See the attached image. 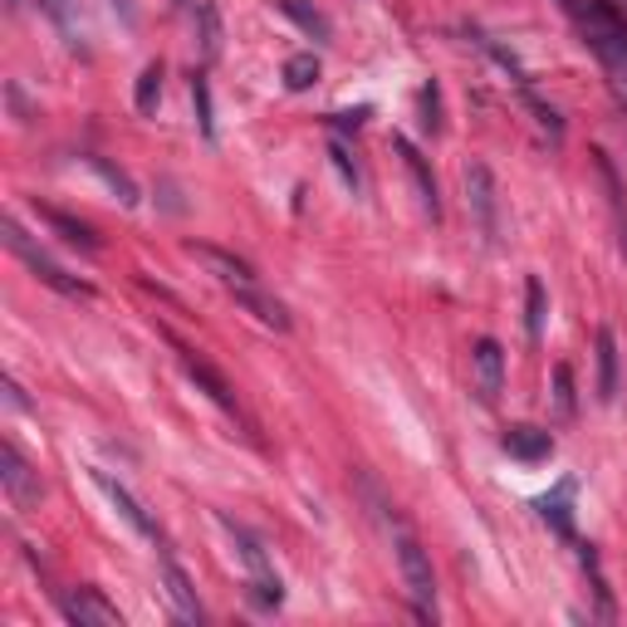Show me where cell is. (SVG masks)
Instances as JSON below:
<instances>
[{"mask_svg":"<svg viewBox=\"0 0 627 627\" xmlns=\"http://www.w3.org/2000/svg\"><path fill=\"white\" fill-rule=\"evenodd\" d=\"M559 5L579 25L583 45L598 55V65L618 83H627V25L618 20V10L608 0H559Z\"/></svg>","mask_w":627,"mask_h":627,"instance_id":"6da1fadb","label":"cell"},{"mask_svg":"<svg viewBox=\"0 0 627 627\" xmlns=\"http://www.w3.org/2000/svg\"><path fill=\"white\" fill-rule=\"evenodd\" d=\"M5 246L15 250V255L25 260V265L35 270V275L45 280L49 289H59V295H69V299H93V285H89V280H79V275H69V270H59L55 260H49L45 250L35 246V240H30L25 231H20V221H15V216H5Z\"/></svg>","mask_w":627,"mask_h":627,"instance_id":"7a4b0ae2","label":"cell"},{"mask_svg":"<svg viewBox=\"0 0 627 627\" xmlns=\"http://www.w3.org/2000/svg\"><path fill=\"white\" fill-rule=\"evenodd\" d=\"M221 525H226V535L236 539V554H240V563H246V573H250V598H255L260 608H275V603L285 598V589H280V573L270 569L260 539H250L240 525H231V520H221Z\"/></svg>","mask_w":627,"mask_h":627,"instance_id":"3957f363","label":"cell"},{"mask_svg":"<svg viewBox=\"0 0 627 627\" xmlns=\"http://www.w3.org/2000/svg\"><path fill=\"white\" fill-rule=\"evenodd\" d=\"M397 563H402V579H407V593H412V603L422 613L436 608V579H432V559H426V549L417 545L412 529H397Z\"/></svg>","mask_w":627,"mask_h":627,"instance_id":"277c9868","label":"cell"},{"mask_svg":"<svg viewBox=\"0 0 627 627\" xmlns=\"http://www.w3.org/2000/svg\"><path fill=\"white\" fill-rule=\"evenodd\" d=\"M466 206H470V216H476L486 246H500V196H495V176H490L486 162L466 167Z\"/></svg>","mask_w":627,"mask_h":627,"instance_id":"5b68a950","label":"cell"},{"mask_svg":"<svg viewBox=\"0 0 627 627\" xmlns=\"http://www.w3.org/2000/svg\"><path fill=\"white\" fill-rule=\"evenodd\" d=\"M0 480H5V495H10V505L15 510L39 505V470L30 466L10 442L0 446Z\"/></svg>","mask_w":627,"mask_h":627,"instance_id":"8992f818","label":"cell"},{"mask_svg":"<svg viewBox=\"0 0 627 627\" xmlns=\"http://www.w3.org/2000/svg\"><path fill=\"white\" fill-rule=\"evenodd\" d=\"M59 603H65V618L79 623V627H123V613L113 608L99 589H75V593H65Z\"/></svg>","mask_w":627,"mask_h":627,"instance_id":"52a82bcc","label":"cell"},{"mask_svg":"<svg viewBox=\"0 0 627 627\" xmlns=\"http://www.w3.org/2000/svg\"><path fill=\"white\" fill-rule=\"evenodd\" d=\"M470 373H476V392H480V402H495L500 388H505V353H500V343L495 339H480L476 343V353H470Z\"/></svg>","mask_w":627,"mask_h":627,"instance_id":"ba28073f","label":"cell"},{"mask_svg":"<svg viewBox=\"0 0 627 627\" xmlns=\"http://www.w3.org/2000/svg\"><path fill=\"white\" fill-rule=\"evenodd\" d=\"M176 358H182V368H186V378L196 383V388H202L206 397H212L216 407H221V412H240L236 407V392H231V383L221 378V373L212 368V363L202 358V353H192V349H182V343H176Z\"/></svg>","mask_w":627,"mask_h":627,"instance_id":"9c48e42d","label":"cell"},{"mask_svg":"<svg viewBox=\"0 0 627 627\" xmlns=\"http://www.w3.org/2000/svg\"><path fill=\"white\" fill-rule=\"evenodd\" d=\"M186 255L196 260V265H206L212 270L216 280H221V285H255V270L246 265V260H236L231 250H216V246H202V240H192V246H186Z\"/></svg>","mask_w":627,"mask_h":627,"instance_id":"30bf717a","label":"cell"},{"mask_svg":"<svg viewBox=\"0 0 627 627\" xmlns=\"http://www.w3.org/2000/svg\"><path fill=\"white\" fill-rule=\"evenodd\" d=\"M157 579H162V593H167V603H172V613L182 623H202V603H196V589H192V579H186L182 569H176L172 559H162V569H157Z\"/></svg>","mask_w":627,"mask_h":627,"instance_id":"8fae6325","label":"cell"},{"mask_svg":"<svg viewBox=\"0 0 627 627\" xmlns=\"http://www.w3.org/2000/svg\"><path fill=\"white\" fill-rule=\"evenodd\" d=\"M93 480H99V490H103V495H109V500H113V510H118V515H123V520H128V525H133V529H138V535H142V539H162V535H157V525H152V515H148V510H142V505H138V500H133V495H128V490H123V486H118V480H113V476H109V470H93Z\"/></svg>","mask_w":627,"mask_h":627,"instance_id":"7c38bea8","label":"cell"},{"mask_svg":"<svg viewBox=\"0 0 627 627\" xmlns=\"http://www.w3.org/2000/svg\"><path fill=\"white\" fill-rule=\"evenodd\" d=\"M231 295H236V305L246 309L250 319H260L265 329H275V333H289V309L280 305V299H270L265 289H255V285H236Z\"/></svg>","mask_w":627,"mask_h":627,"instance_id":"4fadbf2b","label":"cell"},{"mask_svg":"<svg viewBox=\"0 0 627 627\" xmlns=\"http://www.w3.org/2000/svg\"><path fill=\"white\" fill-rule=\"evenodd\" d=\"M392 152L407 162V172H412V182H417V202H422V212L436 221V216H442V202H436V182H432V172H426V157L407 138H392Z\"/></svg>","mask_w":627,"mask_h":627,"instance_id":"5bb4252c","label":"cell"},{"mask_svg":"<svg viewBox=\"0 0 627 627\" xmlns=\"http://www.w3.org/2000/svg\"><path fill=\"white\" fill-rule=\"evenodd\" d=\"M500 446H505L515 461H545L554 452V436L539 432V426H510V432L500 436Z\"/></svg>","mask_w":627,"mask_h":627,"instance_id":"9a60e30c","label":"cell"},{"mask_svg":"<svg viewBox=\"0 0 627 627\" xmlns=\"http://www.w3.org/2000/svg\"><path fill=\"white\" fill-rule=\"evenodd\" d=\"M353 486H358L363 505L373 510V520H378L383 529H392V535H397V529H402V515H397V505H392L388 495H383V486H378V480H373L368 470H353Z\"/></svg>","mask_w":627,"mask_h":627,"instance_id":"2e32d148","label":"cell"},{"mask_svg":"<svg viewBox=\"0 0 627 627\" xmlns=\"http://www.w3.org/2000/svg\"><path fill=\"white\" fill-rule=\"evenodd\" d=\"M618 397V339L613 329H598V402Z\"/></svg>","mask_w":627,"mask_h":627,"instance_id":"e0dca14e","label":"cell"},{"mask_svg":"<svg viewBox=\"0 0 627 627\" xmlns=\"http://www.w3.org/2000/svg\"><path fill=\"white\" fill-rule=\"evenodd\" d=\"M569 495H573V480H559V486H554L549 495L539 500V515H545V520H549L554 529H559L563 539L573 535V510H569Z\"/></svg>","mask_w":627,"mask_h":627,"instance_id":"ac0fdd59","label":"cell"},{"mask_svg":"<svg viewBox=\"0 0 627 627\" xmlns=\"http://www.w3.org/2000/svg\"><path fill=\"white\" fill-rule=\"evenodd\" d=\"M35 212H39V221H49V226H55V231L65 236L69 246H79V250H99V236H93L83 221H75V216L55 212V206H35Z\"/></svg>","mask_w":627,"mask_h":627,"instance_id":"d6986e66","label":"cell"},{"mask_svg":"<svg viewBox=\"0 0 627 627\" xmlns=\"http://www.w3.org/2000/svg\"><path fill=\"white\" fill-rule=\"evenodd\" d=\"M280 10H285L299 30H309L314 39H329V15H323V10H314L309 0H280Z\"/></svg>","mask_w":627,"mask_h":627,"instance_id":"ffe728a7","label":"cell"},{"mask_svg":"<svg viewBox=\"0 0 627 627\" xmlns=\"http://www.w3.org/2000/svg\"><path fill=\"white\" fill-rule=\"evenodd\" d=\"M89 167L103 176V186H109V192L118 196L123 206H133V202H138V186L128 182V172H118V167H109V162H103V157H89Z\"/></svg>","mask_w":627,"mask_h":627,"instance_id":"44dd1931","label":"cell"},{"mask_svg":"<svg viewBox=\"0 0 627 627\" xmlns=\"http://www.w3.org/2000/svg\"><path fill=\"white\" fill-rule=\"evenodd\" d=\"M525 309H529V339H545V314H549V305H545V285H539V275H529L525 280Z\"/></svg>","mask_w":627,"mask_h":627,"instance_id":"7402d4cb","label":"cell"},{"mask_svg":"<svg viewBox=\"0 0 627 627\" xmlns=\"http://www.w3.org/2000/svg\"><path fill=\"white\" fill-rule=\"evenodd\" d=\"M196 20H202V59H216V55H221V20H216L212 0L196 5Z\"/></svg>","mask_w":627,"mask_h":627,"instance_id":"603a6c76","label":"cell"},{"mask_svg":"<svg viewBox=\"0 0 627 627\" xmlns=\"http://www.w3.org/2000/svg\"><path fill=\"white\" fill-rule=\"evenodd\" d=\"M554 412H559L563 422H569V417L579 412V402H573V373L563 368V363L554 368Z\"/></svg>","mask_w":627,"mask_h":627,"instance_id":"cb8c5ba5","label":"cell"},{"mask_svg":"<svg viewBox=\"0 0 627 627\" xmlns=\"http://www.w3.org/2000/svg\"><path fill=\"white\" fill-rule=\"evenodd\" d=\"M314 79H319V59H314V55H289V65H285V83H289V89H309V83Z\"/></svg>","mask_w":627,"mask_h":627,"instance_id":"d4e9b609","label":"cell"},{"mask_svg":"<svg viewBox=\"0 0 627 627\" xmlns=\"http://www.w3.org/2000/svg\"><path fill=\"white\" fill-rule=\"evenodd\" d=\"M157 99H162V65H148V69L138 75V109L152 113Z\"/></svg>","mask_w":627,"mask_h":627,"instance_id":"484cf974","label":"cell"},{"mask_svg":"<svg viewBox=\"0 0 627 627\" xmlns=\"http://www.w3.org/2000/svg\"><path fill=\"white\" fill-rule=\"evenodd\" d=\"M329 157H333V167H339V176H343V182H349L353 192H358V186H363V172H358V162H353L349 142H339V138H333V142H329Z\"/></svg>","mask_w":627,"mask_h":627,"instance_id":"4316f807","label":"cell"},{"mask_svg":"<svg viewBox=\"0 0 627 627\" xmlns=\"http://www.w3.org/2000/svg\"><path fill=\"white\" fill-rule=\"evenodd\" d=\"M192 99H196V118H202V133L216 138V123H212V93H206V79H192Z\"/></svg>","mask_w":627,"mask_h":627,"instance_id":"83f0119b","label":"cell"},{"mask_svg":"<svg viewBox=\"0 0 627 627\" xmlns=\"http://www.w3.org/2000/svg\"><path fill=\"white\" fill-rule=\"evenodd\" d=\"M422 128L426 133L442 128V93H436V83H426L422 89Z\"/></svg>","mask_w":627,"mask_h":627,"instance_id":"f1b7e54d","label":"cell"},{"mask_svg":"<svg viewBox=\"0 0 627 627\" xmlns=\"http://www.w3.org/2000/svg\"><path fill=\"white\" fill-rule=\"evenodd\" d=\"M368 118V109H353V113H329L333 128H358V123Z\"/></svg>","mask_w":627,"mask_h":627,"instance_id":"f546056e","label":"cell"},{"mask_svg":"<svg viewBox=\"0 0 627 627\" xmlns=\"http://www.w3.org/2000/svg\"><path fill=\"white\" fill-rule=\"evenodd\" d=\"M5 402L15 407V412H25V397H20V388H15V383H5Z\"/></svg>","mask_w":627,"mask_h":627,"instance_id":"4dcf8cb0","label":"cell"},{"mask_svg":"<svg viewBox=\"0 0 627 627\" xmlns=\"http://www.w3.org/2000/svg\"><path fill=\"white\" fill-rule=\"evenodd\" d=\"M113 10H123V20H133V0H113Z\"/></svg>","mask_w":627,"mask_h":627,"instance_id":"1f68e13d","label":"cell"},{"mask_svg":"<svg viewBox=\"0 0 627 627\" xmlns=\"http://www.w3.org/2000/svg\"><path fill=\"white\" fill-rule=\"evenodd\" d=\"M5 10H25V0H5Z\"/></svg>","mask_w":627,"mask_h":627,"instance_id":"d6a6232c","label":"cell"}]
</instances>
